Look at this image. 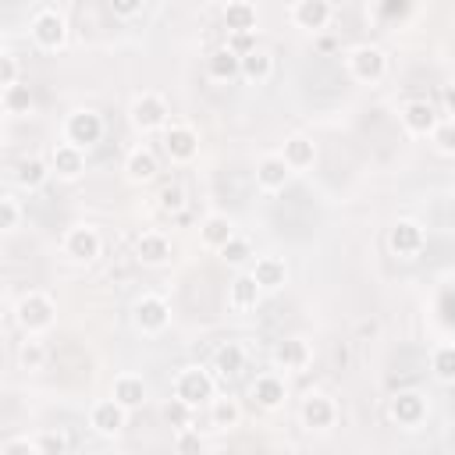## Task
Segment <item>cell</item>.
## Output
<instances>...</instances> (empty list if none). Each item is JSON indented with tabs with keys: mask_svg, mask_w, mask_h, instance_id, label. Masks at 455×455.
<instances>
[{
	"mask_svg": "<svg viewBox=\"0 0 455 455\" xmlns=\"http://www.w3.org/2000/svg\"><path fill=\"white\" fill-rule=\"evenodd\" d=\"M124 423H128V409H124V405H117L114 398L92 402V409H89V427H92L96 434L117 437V434L124 430Z\"/></svg>",
	"mask_w": 455,
	"mask_h": 455,
	"instance_id": "cell-13",
	"label": "cell"
},
{
	"mask_svg": "<svg viewBox=\"0 0 455 455\" xmlns=\"http://www.w3.org/2000/svg\"><path fill=\"white\" fill-rule=\"evenodd\" d=\"M14 320H18V327H21L25 334H39V331H50V327H53V320H57V306H53L50 295H43V291H28V295L18 299V306H14Z\"/></svg>",
	"mask_w": 455,
	"mask_h": 455,
	"instance_id": "cell-2",
	"label": "cell"
},
{
	"mask_svg": "<svg viewBox=\"0 0 455 455\" xmlns=\"http://www.w3.org/2000/svg\"><path fill=\"white\" fill-rule=\"evenodd\" d=\"M270 363L284 373H302L313 363V345L306 338H281L270 352Z\"/></svg>",
	"mask_w": 455,
	"mask_h": 455,
	"instance_id": "cell-9",
	"label": "cell"
},
{
	"mask_svg": "<svg viewBox=\"0 0 455 455\" xmlns=\"http://www.w3.org/2000/svg\"><path fill=\"white\" fill-rule=\"evenodd\" d=\"M124 174H128V181H153L156 178V153L149 146H135L124 156Z\"/></svg>",
	"mask_w": 455,
	"mask_h": 455,
	"instance_id": "cell-26",
	"label": "cell"
},
{
	"mask_svg": "<svg viewBox=\"0 0 455 455\" xmlns=\"http://www.w3.org/2000/svg\"><path fill=\"white\" fill-rule=\"evenodd\" d=\"M441 103H444V114H455V82L441 85Z\"/></svg>",
	"mask_w": 455,
	"mask_h": 455,
	"instance_id": "cell-47",
	"label": "cell"
},
{
	"mask_svg": "<svg viewBox=\"0 0 455 455\" xmlns=\"http://www.w3.org/2000/svg\"><path fill=\"white\" fill-rule=\"evenodd\" d=\"M164 153L171 164H188L196 160L199 153V132L192 124H181V121H171L164 128Z\"/></svg>",
	"mask_w": 455,
	"mask_h": 455,
	"instance_id": "cell-8",
	"label": "cell"
},
{
	"mask_svg": "<svg viewBox=\"0 0 455 455\" xmlns=\"http://www.w3.org/2000/svg\"><path fill=\"white\" fill-rule=\"evenodd\" d=\"M100 249H103V238H100V231H96L92 224H75V228H68V235H64V252H68L71 259L92 263V259L100 256Z\"/></svg>",
	"mask_w": 455,
	"mask_h": 455,
	"instance_id": "cell-12",
	"label": "cell"
},
{
	"mask_svg": "<svg viewBox=\"0 0 455 455\" xmlns=\"http://www.w3.org/2000/svg\"><path fill=\"white\" fill-rule=\"evenodd\" d=\"M32 444H36L39 455H68V437H64V430H39V434L32 437Z\"/></svg>",
	"mask_w": 455,
	"mask_h": 455,
	"instance_id": "cell-37",
	"label": "cell"
},
{
	"mask_svg": "<svg viewBox=\"0 0 455 455\" xmlns=\"http://www.w3.org/2000/svg\"><path fill=\"white\" fill-rule=\"evenodd\" d=\"M387 245H391L395 256L412 259V256L423 252V245H427V231H423V224H416V220H395V228L387 231Z\"/></svg>",
	"mask_w": 455,
	"mask_h": 455,
	"instance_id": "cell-11",
	"label": "cell"
},
{
	"mask_svg": "<svg viewBox=\"0 0 455 455\" xmlns=\"http://www.w3.org/2000/svg\"><path fill=\"white\" fill-rule=\"evenodd\" d=\"M18 85V57L11 50L0 53V89H11Z\"/></svg>",
	"mask_w": 455,
	"mask_h": 455,
	"instance_id": "cell-43",
	"label": "cell"
},
{
	"mask_svg": "<svg viewBox=\"0 0 455 455\" xmlns=\"http://www.w3.org/2000/svg\"><path fill=\"white\" fill-rule=\"evenodd\" d=\"M135 256L149 267H160L171 259V238L164 231H142L139 242H135Z\"/></svg>",
	"mask_w": 455,
	"mask_h": 455,
	"instance_id": "cell-24",
	"label": "cell"
},
{
	"mask_svg": "<svg viewBox=\"0 0 455 455\" xmlns=\"http://www.w3.org/2000/svg\"><path fill=\"white\" fill-rule=\"evenodd\" d=\"M345 60H348L352 78H359V82H380V78L387 75V53H384L380 46H373V43L352 46Z\"/></svg>",
	"mask_w": 455,
	"mask_h": 455,
	"instance_id": "cell-4",
	"label": "cell"
},
{
	"mask_svg": "<svg viewBox=\"0 0 455 455\" xmlns=\"http://www.w3.org/2000/svg\"><path fill=\"white\" fill-rule=\"evenodd\" d=\"M249 398L259 405V409H281L284 398H288V387H284V377L267 370V373H256V380L249 384Z\"/></svg>",
	"mask_w": 455,
	"mask_h": 455,
	"instance_id": "cell-15",
	"label": "cell"
},
{
	"mask_svg": "<svg viewBox=\"0 0 455 455\" xmlns=\"http://www.w3.org/2000/svg\"><path fill=\"white\" fill-rule=\"evenodd\" d=\"M270 75H274V57H270V50L256 46L252 53H245V57H242V78H245V82L263 85Z\"/></svg>",
	"mask_w": 455,
	"mask_h": 455,
	"instance_id": "cell-29",
	"label": "cell"
},
{
	"mask_svg": "<svg viewBox=\"0 0 455 455\" xmlns=\"http://www.w3.org/2000/svg\"><path fill=\"white\" fill-rule=\"evenodd\" d=\"M281 156H284V164H288L291 171H306V167L316 160V146H313V139H306V135H291V139H284Z\"/></svg>",
	"mask_w": 455,
	"mask_h": 455,
	"instance_id": "cell-30",
	"label": "cell"
},
{
	"mask_svg": "<svg viewBox=\"0 0 455 455\" xmlns=\"http://www.w3.org/2000/svg\"><path fill=\"white\" fill-rule=\"evenodd\" d=\"M291 174H295V171L284 164L281 153H267V156L256 164V185H259L263 192H281Z\"/></svg>",
	"mask_w": 455,
	"mask_h": 455,
	"instance_id": "cell-19",
	"label": "cell"
},
{
	"mask_svg": "<svg viewBox=\"0 0 455 455\" xmlns=\"http://www.w3.org/2000/svg\"><path fill=\"white\" fill-rule=\"evenodd\" d=\"M430 142L437 146V153H455V117H448V121H441V124L434 128V135H430Z\"/></svg>",
	"mask_w": 455,
	"mask_h": 455,
	"instance_id": "cell-41",
	"label": "cell"
},
{
	"mask_svg": "<svg viewBox=\"0 0 455 455\" xmlns=\"http://www.w3.org/2000/svg\"><path fill=\"white\" fill-rule=\"evenodd\" d=\"M18 224H21V203H18L14 192H7V196H0V228L14 231Z\"/></svg>",
	"mask_w": 455,
	"mask_h": 455,
	"instance_id": "cell-39",
	"label": "cell"
},
{
	"mask_svg": "<svg viewBox=\"0 0 455 455\" xmlns=\"http://www.w3.org/2000/svg\"><path fill=\"white\" fill-rule=\"evenodd\" d=\"M28 36H32V43L39 46V50H46V53H53V50H60L64 43H68V21H64V14L57 11V7H36L32 11V18H28Z\"/></svg>",
	"mask_w": 455,
	"mask_h": 455,
	"instance_id": "cell-1",
	"label": "cell"
},
{
	"mask_svg": "<svg viewBox=\"0 0 455 455\" xmlns=\"http://www.w3.org/2000/svg\"><path fill=\"white\" fill-rule=\"evenodd\" d=\"M220 18H224L228 32H256V25H259V11L249 0H228Z\"/></svg>",
	"mask_w": 455,
	"mask_h": 455,
	"instance_id": "cell-23",
	"label": "cell"
},
{
	"mask_svg": "<svg viewBox=\"0 0 455 455\" xmlns=\"http://www.w3.org/2000/svg\"><path fill=\"white\" fill-rule=\"evenodd\" d=\"M174 455H203V437L196 427L174 434Z\"/></svg>",
	"mask_w": 455,
	"mask_h": 455,
	"instance_id": "cell-40",
	"label": "cell"
},
{
	"mask_svg": "<svg viewBox=\"0 0 455 455\" xmlns=\"http://www.w3.org/2000/svg\"><path fill=\"white\" fill-rule=\"evenodd\" d=\"M242 366H245V348H242L238 341H224V345L213 352V370H217L220 377H235V373H242Z\"/></svg>",
	"mask_w": 455,
	"mask_h": 455,
	"instance_id": "cell-31",
	"label": "cell"
},
{
	"mask_svg": "<svg viewBox=\"0 0 455 455\" xmlns=\"http://www.w3.org/2000/svg\"><path fill=\"white\" fill-rule=\"evenodd\" d=\"M18 366L21 370H43L46 366V345L36 334H25V341L18 345Z\"/></svg>",
	"mask_w": 455,
	"mask_h": 455,
	"instance_id": "cell-33",
	"label": "cell"
},
{
	"mask_svg": "<svg viewBox=\"0 0 455 455\" xmlns=\"http://www.w3.org/2000/svg\"><path fill=\"white\" fill-rule=\"evenodd\" d=\"M0 107H4L7 114H28V107H32L28 85L18 82V85H11V89H0Z\"/></svg>",
	"mask_w": 455,
	"mask_h": 455,
	"instance_id": "cell-35",
	"label": "cell"
},
{
	"mask_svg": "<svg viewBox=\"0 0 455 455\" xmlns=\"http://www.w3.org/2000/svg\"><path fill=\"white\" fill-rule=\"evenodd\" d=\"M128 117H132V124H135L139 132H164V128H167L171 110H167V100H164L160 92L146 89V92H139V96L132 100Z\"/></svg>",
	"mask_w": 455,
	"mask_h": 455,
	"instance_id": "cell-3",
	"label": "cell"
},
{
	"mask_svg": "<svg viewBox=\"0 0 455 455\" xmlns=\"http://www.w3.org/2000/svg\"><path fill=\"white\" fill-rule=\"evenodd\" d=\"M132 323L142 331V334H160L167 323H171V306L164 295H139L135 306H132Z\"/></svg>",
	"mask_w": 455,
	"mask_h": 455,
	"instance_id": "cell-7",
	"label": "cell"
},
{
	"mask_svg": "<svg viewBox=\"0 0 455 455\" xmlns=\"http://www.w3.org/2000/svg\"><path fill=\"white\" fill-rule=\"evenodd\" d=\"M238 419H242V405H238V398L220 395V398L210 402V423H213V427L228 430V427H238Z\"/></svg>",
	"mask_w": 455,
	"mask_h": 455,
	"instance_id": "cell-32",
	"label": "cell"
},
{
	"mask_svg": "<svg viewBox=\"0 0 455 455\" xmlns=\"http://www.w3.org/2000/svg\"><path fill=\"white\" fill-rule=\"evenodd\" d=\"M100 139H103V117H100L96 110L82 107V110H71V114L64 117V142H71V146H78V149H89V146L100 142Z\"/></svg>",
	"mask_w": 455,
	"mask_h": 455,
	"instance_id": "cell-5",
	"label": "cell"
},
{
	"mask_svg": "<svg viewBox=\"0 0 455 455\" xmlns=\"http://www.w3.org/2000/svg\"><path fill=\"white\" fill-rule=\"evenodd\" d=\"M299 416H302V423H306L309 430H331V427L338 423V405H334V398L323 395V391H306Z\"/></svg>",
	"mask_w": 455,
	"mask_h": 455,
	"instance_id": "cell-10",
	"label": "cell"
},
{
	"mask_svg": "<svg viewBox=\"0 0 455 455\" xmlns=\"http://www.w3.org/2000/svg\"><path fill=\"white\" fill-rule=\"evenodd\" d=\"M146 395H149V387H146V380H142L139 373H117L114 384H110V398H114L117 405H124L128 412L139 409V405L146 402Z\"/></svg>",
	"mask_w": 455,
	"mask_h": 455,
	"instance_id": "cell-20",
	"label": "cell"
},
{
	"mask_svg": "<svg viewBox=\"0 0 455 455\" xmlns=\"http://www.w3.org/2000/svg\"><path fill=\"white\" fill-rule=\"evenodd\" d=\"M46 164H50V171H53L57 178L75 181V178L85 171V149H78V146H71V142H57V146L50 149Z\"/></svg>",
	"mask_w": 455,
	"mask_h": 455,
	"instance_id": "cell-17",
	"label": "cell"
},
{
	"mask_svg": "<svg viewBox=\"0 0 455 455\" xmlns=\"http://www.w3.org/2000/svg\"><path fill=\"white\" fill-rule=\"evenodd\" d=\"M231 53H238V57H245V53H252L256 50V32H228V43H224Z\"/></svg>",
	"mask_w": 455,
	"mask_h": 455,
	"instance_id": "cell-42",
	"label": "cell"
},
{
	"mask_svg": "<svg viewBox=\"0 0 455 455\" xmlns=\"http://www.w3.org/2000/svg\"><path fill=\"white\" fill-rule=\"evenodd\" d=\"M199 231H203V242H206L210 249H217V252L235 238V224H231L228 213H206Z\"/></svg>",
	"mask_w": 455,
	"mask_h": 455,
	"instance_id": "cell-28",
	"label": "cell"
},
{
	"mask_svg": "<svg viewBox=\"0 0 455 455\" xmlns=\"http://www.w3.org/2000/svg\"><path fill=\"white\" fill-rule=\"evenodd\" d=\"M206 71H210V78H217V82L242 78V57L231 53L228 46H217V50L206 57Z\"/></svg>",
	"mask_w": 455,
	"mask_h": 455,
	"instance_id": "cell-25",
	"label": "cell"
},
{
	"mask_svg": "<svg viewBox=\"0 0 455 455\" xmlns=\"http://www.w3.org/2000/svg\"><path fill=\"white\" fill-rule=\"evenodd\" d=\"M185 206V188L181 185H167L164 192H160V210L164 213H178Z\"/></svg>",
	"mask_w": 455,
	"mask_h": 455,
	"instance_id": "cell-44",
	"label": "cell"
},
{
	"mask_svg": "<svg viewBox=\"0 0 455 455\" xmlns=\"http://www.w3.org/2000/svg\"><path fill=\"white\" fill-rule=\"evenodd\" d=\"M387 412H391V419H395L398 427L416 430V427L427 419V398H423L419 391H398V395L391 398Z\"/></svg>",
	"mask_w": 455,
	"mask_h": 455,
	"instance_id": "cell-14",
	"label": "cell"
},
{
	"mask_svg": "<svg viewBox=\"0 0 455 455\" xmlns=\"http://www.w3.org/2000/svg\"><path fill=\"white\" fill-rule=\"evenodd\" d=\"M402 124H405V132H412V135H434V128L441 124V117H437V110L427 103V100H409L405 107H402Z\"/></svg>",
	"mask_w": 455,
	"mask_h": 455,
	"instance_id": "cell-18",
	"label": "cell"
},
{
	"mask_svg": "<svg viewBox=\"0 0 455 455\" xmlns=\"http://www.w3.org/2000/svg\"><path fill=\"white\" fill-rule=\"evenodd\" d=\"M220 256H224L231 267H245L249 259H256V256H252V245H249V238H242V235H235V238H231V242L220 249Z\"/></svg>",
	"mask_w": 455,
	"mask_h": 455,
	"instance_id": "cell-38",
	"label": "cell"
},
{
	"mask_svg": "<svg viewBox=\"0 0 455 455\" xmlns=\"http://www.w3.org/2000/svg\"><path fill=\"white\" fill-rule=\"evenodd\" d=\"M53 171H50V164L46 160H39V156H28V160H21L18 167H14V185L18 188H25V192H36V188H43L46 185V178H50Z\"/></svg>",
	"mask_w": 455,
	"mask_h": 455,
	"instance_id": "cell-27",
	"label": "cell"
},
{
	"mask_svg": "<svg viewBox=\"0 0 455 455\" xmlns=\"http://www.w3.org/2000/svg\"><path fill=\"white\" fill-rule=\"evenodd\" d=\"M259 299H263V288L256 284L252 270L235 274V281L228 284V302H231V309H256Z\"/></svg>",
	"mask_w": 455,
	"mask_h": 455,
	"instance_id": "cell-22",
	"label": "cell"
},
{
	"mask_svg": "<svg viewBox=\"0 0 455 455\" xmlns=\"http://www.w3.org/2000/svg\"><path fill=\"white\" fill-rule=\"evenodd\" d=\"M142 0H110V11L117 14V18H135V14H142Z\"/></svg>",
	"mask_w": 455,
	"mask_h": 455,
	"instance_id": "cell-45",
	"label": "cell"
},
{
	"mask_svg": "<svg viewBox=\"0 0 455 455\" xmlns=\"http://www.w3.org/2000/svg\"><path fill=\"white\" fill-rule=\"evenodd\" d=\"M0 455H39V451H36V444H32L28 437H11Z\"/></svg>",
	"mask_w": 455,
	"mask_h": 455,
	"instance_id": "cell-46",
	"label": "cell"
},
{
	"mask_svg": "<svg viewBox=\"0 0 455 455\" xmlns=\"http://www.w3.org/2000/svg\"><path fill=\"white\" fill-rule=\"evenodd\" d=\"M174 398H181V402H188L192 409L196 405H210L213 402V377L203 370V366H185V370H178V377H174Z\"/></svg>",
	"mask_w": 455,
	"mask_h": 455,
	"instance_id": "cell-6",
	"label": "cell"
},
{
	"mask_svg": "<svg viewBox=\"0 0 455 455\" xmlns=\"http://www.w3.org/2000/svg\"><path fill=\"white\" fill-rule=\"evenodd\" d=\"M430 370H434L437 380L455 384V345H437L434 355H430Z\"/></svg>",
	"mask_w": 455,
	"mask_h": 455,
	"instance_id": "cell-34",
	"label": "cell"
},
{
	"mask_svg": "<svg viewBox=\"0 0 455 455\" xmlns=\"http://www.w3.org/2000/svg\"><path fill=\"white\" fill-rule=\"evenodd\" d=\"M288 14H291V21L299 25V28H327L331 25V18H334V4L331 0H295L291 7H288Z\"/></svg>",
	"mask_w": 455,
	"mask_h": 455,
	"instance_id": "cell-16",
	"label": "cell"
},
{
	"mask_svg": "<svg viewBox=\"0 0 455 455\" xmlns=\"http://www.w3.org/2000/svg\"><path fill=\"white\" fill-rule=\"evenodd\" d=\"M252 277L263 291H277L288 281V263L281 256H256L252 259Z\"/></svg>",
	"mask_w": 455,
	"mask_h": 455,
	"instance_id": "cell-21",
	"label": "cell"
},
{
	"mask_svg": "<svg viewBox=\"0 0 455 455\" xmlns=\"http://www.w3.org/2000/svg\"><path fill=\"white\" fill-rule=\"evenodd\" d=\"M164 416H167V423H171L174 434H178V430H188V427H192L196 409H192L188 402H181V398H171V402L164 405Z\"/></svg>",
	"mask_w": 455,
	"mask_h": 455,
	"instance_id": "cell-36",
	"label": "cell"
}]
</instances>
